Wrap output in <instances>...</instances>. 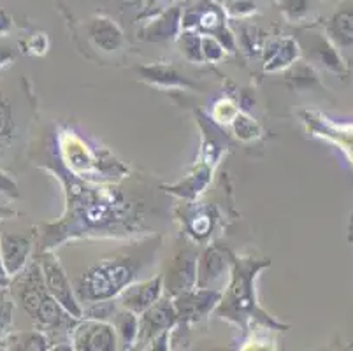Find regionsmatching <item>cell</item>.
<instances>
[{
	"instance_id": "6da1fadb",
	"label": "cell",
	"mask_w": 353,
	"mask_h": 351,
	"mask_svg": "<svg viewBox=\"0 0 353 351\" xmlns=\"http://www.w3.org/2000/svg\"><path fill=\"white\" fill-rule=\"evenodd\" d=\"M136 270V265L130 259L102 260L97 265L86 270V274L79 279V294L90 302L108 301L130 285Z\"/></svg>"
},
{
	"instance_id": "7a4b0ae2",
	"label": "cell",
	"mask_w": 353,
	"mask_h": 351,
	"mask_svg": "<svg viewBox=\"0 0 353 351\" xmlns=\"http://www.w3.org/2000/svg\"><path fill=\"white\" fill-rule=\"evenodd\" d=\"M20 301L25 311L43 325H57L59 327L65 320L63 308L48 292L37 269H32L30 274L20 285Z\"/></svg>"
},
{
	"instance_id": "3957f363",
	"label": "cell",
	"mask_w": 353,
	"mask_h": 351,
	"mask_svg": "<svg viewBox=\"0 0 353 351\" xmlns=\"http://www.w3.org/2000/svg\"><path fill=\"white\" fill-rule=\"evenodd\" d=\"M139 320V332H137V339L141 343H150V341L157 339L162 334H165L169 328L174 327L176 320H178V311H176L174 302L169 299H162L157 301L155 304L141 313Z\"/></svg>"
},
{
	"instance_id": "277c9868",
	"label": "cell",
	"mask_w": 353,
	"mask_h": 351,
	"mask_svg": "<svg viewBox=\"0 0 353 351\" xmlns=\"http://www.w3.org/2000/svg\"><path fill=\"white\" fill-rule=\"evenodd\" d=\"M43 272H44V285H46L48 292L53 295V299L65 309L67 313L74 318L81 317V308H79L78 301L74 297V292L70 290V283L67 279L65 272L59 262L51 257H46L43 260Z\"/></svg>"
},
{
	"instance_id": "5b68a950",
	"label": "cell",
	"mask_w": 353,
	"mask_h": 351,
	"mask_svg": "<svg viewBox=\"0 0 353 351\" xmlns=\"http://www.w3.org/2000/svg\"><path fill=\"white\" fill-rule=\"evenodd\" d=\"M74 348L86 351H111L117 348V330L104 321H85L74 332Z\"/></svg>"
},
{
	"instance_id": "8992f818",
	"label": "cell",
	"mask_w": 353,
	"mask_h": 351,
	"mask_svg": "<svg viewBox=\"0 0 353 351\" xmlns=\"http://www.w3.org/2000/svg\"><path fill=\"white\" fill-rule=\"evenodd\" d=\"M162 294V278H153L150 281L127 286L121 294V305L132 313H144L150 305L155 304Z\"/></svg>"
},
{
	"instance_id": "52a82bcc",
	"label": "cell",
	"mask_w": 353,
	"mask_h": 351,
	"mask_svg": "<svg viewBox=\"0 0 353 351\" xmlns=\"http://www.w3.org/2000/svg\"><path fill=\"white\" fill-rule=\"evenodd\" d=\"M256 269H259V265L252 267V263H243V265H237L236 270H234V283L227 302H229L230 309L236 314L252 309V276H255Z\"/></svg>"
},
{
	"instance_id": "ba28073f",
	"label": "cell",
	"mask_w": 353,
	"mask_h": 351,
	"mask_svg": "<svg viewBox=\"0 0 353 351\" xmlns=\"http://www.w3.org/2000/svg\"><path fill=\"white\" fill-rule=\"evenodd\" d=\"M220 301V294L218 292H206L202 290L199 294L195 292H183L179 294L178 301L174 302L176 311H178V318L181 320H199L204 314H208L214 304Z\"/></svg>"
},
{
	"instance_id": "9c48e42d",
	"label": "cell",
	"mask_w": 353,
	"mask_h": 351,
	"mask_svg": "<svg viewBox=\"0 0 353 351\" xmlns=\"http://www.w3.org/2000/svg\"><path fill=\"white\" fill-rule=\"evenodd\" d=\"M30 253V241L23 236L4 234L0 236V260L6 274H16L27 263V257Z\"/></svg>"
},
{
	"instance_id": "30bf717a",
	"label": "cell",
	"mask_w": 353,
	"mask_h": 351,
	"mask_svg": "<svg viewBox=\"0 0 353 351\" xmlns=\"http://www.w3.org/2000/svg\"><path fill=\"white\" fill-rule=\"evenodd\" d=\"M90 37L102 51H117L123 46V34L114 21L108 18H97L90 25Z\"/></svg>"
},
{
	"instance_id": "8fae6325",
	"label": "cell",
	"mask_w": 353,
	"mask_h": 351,
	"mask_svg": "<svg viewBox=\"0 0 353 351\" xmlns=\"http://www.w3.org/2000/svg\"><path fill=\"white\" fill-rule=\"evenodd\" d=\"M181 23V9L176 6L172 9L163 11L159 18H155L143 32V37L148 41H165L178 34Z\"/></svg>"
},
{
	"instance_id": "7c38bea8",
	"label": "cell",
	"mask_w": 353,
	"mask_h": 351,
	"mask_svg": "<svg viewBox=\"0 0 353 351\" xmlns=\"http://www.w3.org/2000/svg\"><path fill=\"white\" fill-rule=\"evenodd\" d=\"M172 294H183L194 288L197 283V263L195 255L192 253H183L178 259L176 265L172 267V274L169 276Z\"/></svg>"
},
{
	"instance_id": "4fadbf2b",
	"label": "cell",
	"mask_w": 353,
	"mask_h": 351,
	"mask_svg": "<svg viewBox=\"0 0 353 351\" xmlns=\"http://www.w3.org/2000/svg\"><path fill=\"white\" fill-rule=\"evenodd\" d=\"M297 58V46L292 39L276 41L265 50V70H280Z\"/></svg>"
},
{
	"instance_id": "5bb4252c",
	"label": "cell",
	"mask_w": 353,
	"mask_h": 351,
	"mask_svg": "<svg viewBox=\"0 0 353 351\" xmlns=\"http://www.w3.org/2000/svg\"><path fill=\"white\" fill-rule=\"evenodd\" d=\"M227 263L218 250H208L202 257L201 270L197 272V283L201 288H206L210 283H214L223 276Z\"/></svg>"
},
{
	"instance_id": "9a60e30c",
	"label": "cell",
	"mask_w": 353,
	"mask_h": 351,
	"mask_svg": "<svg viewBox=\"0 0 353 351\" xmlns=\"http://www.w3.org/2000/svg\"><path fill=\"white\" fill-rule=\"evenodd\" d=\"M16 137V121L12 104L8 97L0 93V151L11 146Z\"/></svg>"
},
{
	"instance_id": "2e32d148",
	"label": "cell",
	"mask_w": 353,
	"mask_h": 351,
	"mask_svg": "<svg viewBox=\"0 0 353 351\" xmlns=\"http://www.w3.org/2000/svg\"><path fill=\"white\" fill-rule=\"evenodd\" d=\"M114 330L120 336L121 343L125 346H130L134 344V341L137 339V332H139V320L136 318V313L123 309L120 313H117L114 318Z\"/></svg>"
},
{
	"instance_id": "e0dca14e",
	"label": "cell",
	"mask_w": 353,
	"mask_h": 351,
	"mask_svg": "<svg viewBox=\"0 0 353 351\" xmlns=\"http://www.w3.org/2000/svg\"><path fill=\"white\" fill-rule=\"evenodd\" d=\"M330 32L338 43L350 46L353 44V11H341L330 21Z\"/></svg>"
},
{
	"instance_id": "ac0fdd59",
	"label": "cell",
	"mask_w": 353,
	"mask_h": 351,
	"mask_svg": "<svg viewBox=\"0 0 353 351\" xmlns=\"http://www.w3.org/2000/svg\"><path fill=\"white\" fill-rule=\"evenodd\" d=\"M192 14V12H190ZM195 16V25H199L201 30H206V32H214V34H223V21H221V11L216 9V6H210V9L206 11L199 12Z\"/></svg>"
},
{
	"instance_id": "d6986e66",
	"label": "cell",
	"mask_w": 353,
	"mask_h": 351,
	"mask_svg": "<svg viewBox=\"0 0 353 351\" xmlns=\"http://www.w3.org/2000/svg\"><path fill=\"white\" fill-rule=\"evenodd\" d=\"M143 72L146 79L162 83V85H187V81L176 70L169 69V67H152V69H144Z\"/></svg>"
},
{
	"instance_id": "ffe728a7",
	"label": "cell",
	"mask_w": 353,
	"mask_h": 351,
	"mask_svg": "<svg viewBox=\"0 0 353 351\" xmlns=\"http://www.w3.org/2000/svg\"><path fill=\"white\" fill-rule=\"evenodd\" d=\"M201 41L202 37H199V35L194 34V32H185V34H181V41H179V44H181V51L185 53V57H187L188 60H194V62H201V60H204V57H202Z\"/></svg>"
},
{
	"instance_id": "44dd1931",
	"label": "cell",
	"mask_w": 353,
	"mask_h": 351,
	"mask_svg": "<svg viewBox=\"0 0 353 351\" xmlns=\"http://www.w3.org/2000/svg\"><path fill=\"white\" fill-rule=\"evenodd\" d=\"M201 46L202 57L206 58V60L216 62V60H221V58H223V46H221L214 37H202Z\"/></svg>"
},
{
	"instance_id": "7402d4cb",
	"label": "cell",
	"mask_w": 353,
	"mask_h": 351,
	"mask_svg": "<svg viewBox=\"0 0 353 351\" xmlns=\"http://www.w3.org/2000/svg\"><path fill=\"white\" fill-rule=\"evenodd\" d=\"M234 120H236L234 121V128H236V134L239 135L241 139H252L253 135L259 134V128H256V125L253 123L250 118H246V116L237 114Z\"/></svg>"
},
{
	"instance_id": "603a6c76",
	"label": "cell",
	"mask_w": 353,
	"mask_h": 351,
	"mask_svg": "<svg viewBox=\"0 0 353 351\" xmlns=\"http://www.w3.org/2000/svg\"><path fill=\"white\" fill-rule=\"evenodd\" d=\"M280 6L290 18H297L307 11L310 0H280Z\"/></svg>"
},
{
	"instance_id": "cb8c5ba5",
	"label": "cell",
	"mask_w": 353,
	"mask_h": 351,
	"mask_svg": "<svg viewBox=\"0 0 353 351\" xmlns=\"http://www.w3.org/2000/svg\"><path fill=\"white\" fill-rule=\"evenodd\" d=\"M0 195H6V197H16L18 195L16 183L9 176H6L4 172H0Z\"/></svg>"
},
{
	"instance_id": "d4e9b609",
	"label": "cell",
	"mask_w": 353,
	"mask_h": 351,
	"mask_svg": "<svg viewBox=\"0 0 353 351\" xmlns=\"http://www.w3.org/2000/svg\"><path fill=\"white\" fill-rule=\"evenodd\" d=\"M11 321V304L8 301H0V328Z\"/></svg>"
},
{
	"instance_id": "484cf974",
	"label": "cell",
	"mask_w": 353,
	"mask_h": 351,
	"mask_svg": "<svg viewBox=\"0 0 353 351\" xmlns=\"http://www.w3.org/2000/svg\"><path fill=\"white\" fill-rule=\"evenodd\" d=\"M9 30H11V16L4 9H0V34H8Z\"/></svg>"
},
{
	"instance_id": "4316f807",
	"label": "cell",
	"mask_w": 353,
	"mask_h": 351,
	"mask_svg": "<svg viewBox=\"0 0 353 351\" xmlns=\"http://www.w3.org/2000/svg\"><path fill=\"white\" fill-rule=\"evenodd\" d=\"M120 2L123 6H128V8H139V6H143L144 0H120Z\"/></svg>"
},
{
	"instance_id": "83f0119b",
	"label": "cell",
	"mask_w": 353,
	"mask_h": 351,
	"mask_svg": "<svg viewBox=\"0 0 353 351\" xmlns=\"http://www.w3.org/2000/svg\"><path fill=\"white\" fill-rule=\"evenodd\" d=\"M9 214H11V211H9L8 208H4V205H0V218L9 217Z\"/></svg>"
},
{
	"instance_id": "f1b7e54d",
	"label": "cell",
	"mask_w": 353,
	"mask_h": 351,
	"mask_svg": "<svg viewBox=\"0 0 353 351\" xmlns=\"http://www.w3.org/2000/svg\"><path fill=\"white\" fill-rule=\"evenodd\" d=\"M162 2H165V0H148V8H153L157 4H162Z\"/></svg>"
}]
</instances>
